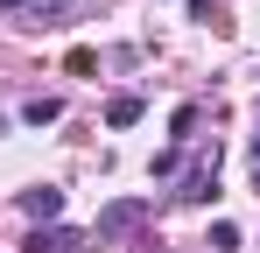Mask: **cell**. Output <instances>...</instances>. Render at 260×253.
Here are the masks:
<instances>
[{
    "label": "cell",
    "instance_id": "6da1fadb",
    "mask_svg": "<svg viewBox=\"0 0 260 253\" xmlns=\"http://www.w3.org/2000/svg\"><path fill=\"white\" fill-rule=\"evenodd\" d=\"M148 197H120V204H106L99 211V225H91V239H99V246H106V239H127V232H141V225H148Z\"/></svg>",
    "mask_w": 260,
    "mask_h": 253
},
{
    "label": "cell",
    "instance_id": "7a4b0ae2",
    "mask_svg": "<svg viewBox=\"0 0 260 253\" xmlns=\"http://www.w3.org/2000/svg\"><path fill=\"white\" fill-rule=\"evenodd\" d=\"M218 197V141L197 155V162L183 169V190H176V204H211Z\"/></svg>",
    "mask_w": 260,
    "mask_h": 253
},
{
    "label": "cell",
    "instance_id": "3957f363",
    "mask_svg": "<svg viewBox=\"0 0 260 253\" xmlns=\"http://www.w3.org/2000/svg\"><path fill=\"white\" fill-rule=\"evenodd\" d=\"M91 232H71V225H36L28 232V253H85Z\"/></svg>",
    "mask_w": 260,
    "mask_h": 253
},
{
    "label": "cell",
    "instance_id": "277c9868",
    "mask_svg": "<svg viewBox=\"0 0 260 253\" xmlns=\"http://www.w3.org/2000/svg\"><path fill=\"white\" fill-rule=\"evenodd\" d=\"M21 211H28L36 225H56V218H63V190H56V183H36V190H21Z\"/></svg>",
    "mask_w": 260,
    "mask_h": 253
},
{
    "label": "cell",
    "instance_id": "5b68a950",
    "mask_svg": "<svg viewBox=\"0 0 260 253\" xmlns=\"http://www.w3.org/2000/svg\"><path fill=\"white\" fill-rule=\"evenodd\" d=\"M141 120V91H120V99H106V126H134Z\"/></svg>",
    "mask_w": 260,
    "mask_h": 253
},
{
    "label": "cell",
    "instance_id": "8992f818",
    "mask_svg": "<svg viewBox=\"0 0 260 253\" xmlns=\"http://www.w3.org/2000/svg\"><path fill=\"white\" fill-rule=\"evenodd\" d=\"M21 120H28V126H49V120H63V99H49V91H43V99H28V106H21Z\"/></svg>",
    "mask_w": 260,
    "mask_h": 253
},
{
    "label": "cell",
    "instance_id": "52a82bcc",
    "mask_svg": "<svg viewBox=\"0 0 260 253\" xmlns=\"http://www.w3.org/2000/svg\"><path fill=\"white\" fill-rule=\"evenodd\" d=\"M28 7H36V21H43V28H49V21H63V14H71L78 0H28Z\"/></svg>",
    "mask_w": 260,
    "mask_h": 253
},
{
    "label": "cell",
    "instance_id": "ba28073f",
    "mask_svg": "<svg viewBox=\"0 0 260 253\" xmlns=\"http://www.w3.org/2000/svg\"><path fill=\"white\" fill-rule=\"evenodd\" d=\"M232 246H239V225H232V218H218V225H211V253H232Z\"/></svg>",
    "mask_w": 260,
    "mask_h": 253
},
{
    "label": "cell",
    "instance_id": "9c48e42d",
    "mask_svg": "<svg viewBox=\"0 0 260 253\" xmlns=\"http://www.w3.org/2000/svg\"><path fill=\"white\" fill-rule=\"evenodd\" d=\"M169 134H176V141H190V134H197V106H176V120H169Z\"/></svg>",
    "mask_w": 260,
    "mask_h": 253
},
{
    "label": "cell",
    "instance_id": "30bf717a",
    "mask_svg": "<svg viewBox=\"0 0 260 253\" xmlns=\"http://www.w3.org/2000/svg\"><path fill=\"white\" fill-rule=\"evenodd\" d=\"M176 169H183V155H176V148H162V155L148 162V176H176Z\"/></svg>",
    "mask_w": 260,
    "mask_h": 253
},
{
    "label": "cell",
    "instance_id": "8fae6325",
    "mask_svg": "<svg viewBox=\"0 0 260 253\" xmlns=\"http://www.w3.org/2000/svg\"><path fill=\"white\" fill-rule=\"evenodd\" d=\"M253 169H260V126H253Z\"/></svg>",
    "mask_w": 260,
    "mask_h": 253
},
{
    "label": "cell",
    "instance_id": "7c38bea8",
    "mask_svg": "<svg viewBox=\"0 0 260 253\" xmlns=\"http://www.w3.org/2000/svg\"><path fill=\"white\" fill-rule=\"evenodd\" d=\"M0 7H28V0H0Z\"/></svg>",
    "mask_w": 260,
    "mask_h": 253
}]
</instances>
